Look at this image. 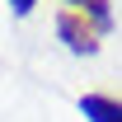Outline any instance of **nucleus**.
I'll return each instance as SVG.
<instances>
[{"label": "nucleus", "instance_id": "7ed1b4c3", "mask_svg": "<svg viewBox=\"0 0 122 122\" xmlns=\"http://www.w3.org/2000/svg\"><path fill=\"white\" fill-rule=\"evenodd\" d=\"M85 10H89V19H94V33H108V28H113V10H108V0H89Z\"/></svg>", "mask_w": 122, "mask_h": 122}, {"label": "nucleus", "instance_id": "f03ea898", "mask_svg": "<svg viewBox=\"0 0 122 122\" xmlns=\"http://www.w3.org/2000/svg\"><path fill=\"white\" fill-rule=\"evenodd\" d=\"M80 113L89 122H122V99L108 94H80Z\"/></svg>", "mask_w": 122, "mask_h": 122}, {"label": "nucleus", "instance_id": "39448f33", "mask_svg": "<svg viewBox=\"0 0 122 122\" xmlns=\"http://www.w3.org/2000/svg\"><path fill=\"white\" fill-rule=\"evenodd\" d=\"M66 5H89V0H66Z\"/></svg>", "mask_w": 122, "mask_h": 122}, {"label": "nucleus", "instance_id": "f257e3e1", "mask_svg": "<svg viewBox=\"0 0 122 122\" xmlns=\"http://www.w3.org/2000/svg\"><path fill=\"white\" fill-rule=\"evenodd\" d=\"M56 38L71 47L75 56H89V52H99V33H94L80 14H56Z\"/></svg>", "mask_w": 122, "mask_h": 122}, {"label": "nucleus", "instance_id": "20e7f679", "mask_svg": "<svg viewBox=\"0 0 122 122\" xmlns=\"http://www.w3.org/2000/svg\"><path fill=\"white\" fill-rule=\"evenodd\" d=\"M33 5H38V0H10V10H14L19 19H24V14H33Z\"/></svg>", "mask_w": 122, "mask_h": 122}]
</instances>
